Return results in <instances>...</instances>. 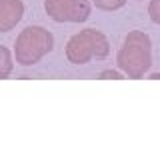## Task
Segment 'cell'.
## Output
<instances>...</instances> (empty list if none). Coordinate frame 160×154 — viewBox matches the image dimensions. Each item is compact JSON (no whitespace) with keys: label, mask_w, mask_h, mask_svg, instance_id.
Listing matches in <instances>:
<instances>
[{"label":"cell","mask_w":160,"mask_h":154,"mask_svg":"<svg viewBox=\"0 0 160 154\" xmlns=\"http://www.w3.org/2000/svg\"><path fill=\"white\" fill-rule=\"evenodd\" d=\"M118 60H120V66L130 76H134V78L142 76L150 66V40H148V36H144L140 32L130 34L128 40H126V46L122 48V52L118 56Z\"/></svg>","instance_id":"1"},{"label":"cell","mask_w":160,"mask_h":154,"mask_svg":"<svg viewBox=\"0 0 160 154\" xmlns=\"http://www.w3.org/2000/svg\"><path fill=\"white\" fill-rule=\"evenodd\" d=\"M52 16L56 20H84L88 14V6L84 0H50L46 2Z\"/></svg>","instance_id":"2"},{"label":"cell","mask_w":160,"mask_h":154,"mask_svg":"<svg viewBox=\"0 0 160 154\" xmlns=\"http://www.w3.org/2000/svg\"><path fill=\"white\" fill-rule=\"evenodd\" d=\"M150 18L160 24V0H152L150 2Z\"/></svg>","instance_id":"3"},{"label":"cell","mask_w":160,"mask_h":154,"mask_svg":"<svg viewBox=\"0 0 160 154\" xmlns=\"http://www.w3.org/2000/svg\"><path fill=\"white\" fill-rule=\"evenodd\" d=\"M96 4L102 8H118L124 4V0H96Z\"/></svg>","instance_id":"4"}]
</instances>
